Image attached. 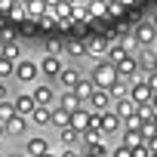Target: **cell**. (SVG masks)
<instances>
[{"label": "cell", "mask_w": 157, "mask_h": 157, "mask_svg": "<svg viewBox=\"0 0 157 157\" xmlns=\"http://www.w3.org/2000/svg\"><path fill=\"white\" fill-rule=\"evenodd\" d=\"M145 80H148V86H151V90H154V93H157V71H151V74H148V77H145Z\"/></svg>", "instance_id": "obj_36"}, {"label": "cell", "mask_w": 157, "mask_h": 157, "mask_svg": "<svg viewBox=\"0 0 157 157\" xmlns=\"http://www.w3.org/2000/svg\"><path fill=\"white\" fill-rule=\"evenodd\" d=\"M99 16H111L108 0H93V3H90V19H99Z\"/></svg>", "instance_id": "obj_23"}, {"label": "cell", "mask_w": 157, "mask_h": 157, "mask_svg": "<svg viewBox=\"0 0 157 157\" xmlns=\"http://www.w3.org/2000/svg\"><path fill=\"white\" fill-rule=\"evenodd\" d=\"M65 52H68V56H83V52H86V43L71 40V43H65Z\"/></svg>", "instance_id": "obj_31"}, {"label": "cell", "mask_w": 157, "mask_h": 157, "mask_svg": "<svg viewBox=\"0 0 157 157\" xmlns=\"http://www.w3.org/2000/svg\"><path fill=\"white\" fill-rule=\"evenodd\" d=\"M31 96H34V102H37V105H49V102H52V90H49L46 83H37Z\"/></svg>", "instance_id": "obj_21"}, {"label": "cell", "mask_w": 157, "mask_h": 157, "mask_svg": "<svg viewBox=\"0 0 157 157\" xmlns=\"http://www.w3.org/2000/svg\"><path fill=\"white\" fill-rule=\"evenodd\" d=\"M59 139H62V145H74V142H80V139H83V132H80V129H74V126L68 123V126L59 129Z\"/></svg>", "instance_id": "obj_16"}, {"label": "cell", "mask_w": 157, "mask_h": 157, "mask_svg": "<svg viewBox=\"0 0 157 157\" xmlns=\"http://www.w3.org/2000/svg\"><path fill=\"white\" fill-rule=\"evenodd\" d=\"M151 22H154V28H157V13H154V19H151Z\"/></svg>", "instance_id": "obj_45"}, {"label": "cell", "mask_w": 157, "mask_h": 157, "mask_svg": "<svg viewBox=\"0 0 157 157\" xmlns=\"http://www.w3.org/2000/svg\"><path fill=\"white\" fill-rule=\"evenodd\" d=\"M6 59H13V62H22V46H19L16 40H6Z\"/></svg>", "instance_id": "obj_29"}, {"label": "cell", "mask_w": 157, "mask_h": 157, "mask_svg": "<svg viewBox=\"0 0 157 157\" xmlns=\"http://www.w3.org/2000/svg\"><path fill=\"white\" fill-rule=\"evenodd\" d=\"M80 105H83V102L77 99L71 90H68V93H62V99H59V108H65V111H71V114H74L77 108H80Z\"/></svg>", "instance_id": "obj_20"}, {"label": "cell", "mask_w": 157, "mask_h": 157, "mask_svg": "<svg viewBox=\"0 0 157 157\" xmlns=\"http://www.w3.org/2000/svg\"><path fill=\"white\" fill-rule=\"evenodd\" d=\"M10 16H13V19H19V22H28V10H25V3H13Z\"/></svg>", "instance_id": "obj_32"}, {"label": "cell", "mask_w": 157, "mask_h": 157, "mask_svg": "<svg viewBox=\"0 0 157 157\" xmlns=\"http://www.w3.org/2000/svg\"><path fill=\"white\" fill-rule=\"evenodd\" d=\"M154 123H157V114H154Z\"/></svg>", "instance_id": "obj_49"}, {"label": "cell", "mask_w": 157, "mask_h": 157, "mask_svg": "<svg viewBox=\"0 0 157 157\" xmlns=\"http://www.w3.org/2000/svg\"><path fill=\"white\" fill-rule=\"evenodd\" d=\"M25 129H28V120H25V114H19V111H16V114L6 120V132H10V136H22Z\"/></svg>", "instance_id": "obj_12"}, {"label": "cell", "mask_w": 157, "mask_h": 157, "mask_svg": "<svg viewBox=\"0 0 157 157\" xmlns=\"http://www.w3.org/2000/svg\"><path fill=\"white\" fill-rule=\"evenodd\" d=\"M151 157H157V151H151Z\"/></svg>", "instance_id": "obj_46"}, {"label": "cell", "mask_w": 157, "mask_h": 157, "mask_svg": "<svg viewBox=\"0 0 157 157\" xmlns=\"http://www.w3.org/2000/svg\"><path fill=\"white\" fill-rule=\"evenodd\" d=\"M108 105H111V93L102 90V86H96L93 96H90V108L93 111H108Z\"/></svg>", "instance_id": "obj_9"}, {"label": "cell", "mask_w": 157, "mask_h": 157, "mask_svg": "<svg viewBox=\"0 0 157 157\" xmlns=\"http://www.w3.org/2000/svg\"><path fill=\"white\" fill-rule=\"evenodd\" d=\"M43 157H52V154H49V151H46V154H43Z\"/></svg>", "instance_id": "obj_47"}, {"label": "cell", "mask_w": 157, "mask_h": 157, "mask_svg": "<svg viewBox=\"0 0 157 157\" xmlns=\"http://www.w3.org/2000/svg\"><path fill=\"white\" fill-rule=\"evenodd\" d=\"M6 99V86H3V80H0V102Z\"/></svg>", "instance_id": "obj_40"}, {"label": "cell", "mask_w": 157, "mask_h": 157, "mask_svg": "<svg viewBox=\"0 0 157 157\" xmlns=\"http://www.w3.org/2000/svg\"><path fill=\"white\" fill-rule=\"evenodd\" d=\"M40 74H46V77H59L62 74V62H59V56H46L43 62H40Z\"/></svg>", "instance_id": "obj_11"}, {"label": "cell", "mask_w": 157, "mask_h": 157, "mask_svg": "<svg viewBox=\"0 0 157 157\" xmlns=\"http://www.w3.org/2000/svg\"><path fill=\"white\" fill-rule=\"evenodd\" d=\"M62 157H80V154H77L74 148H65V154H62Z\"/></svg>", "instance_id": "obj_39"}, {"label": "cell", "mask_w": 157, "mask_h": 157, "mask_svg": "<svg viewBox=\"0 0 157 157\" xmlns=\"http://www.w3.org/2000/svg\"><path fill=\"white\" fill-rule=\"evenodd\" d=\"M13 74H16V62L3 56L0 59V80H3V77H13Z\"/></svg>", "instance_id": "obj_28"}, {"label": "cell", "mask_w": 157, "mask_h": 157, "mask_svg": "<svg viewBox=\"0 0 157 157\" xmlns=\"http://www.w3.org/2000/svg\"><path fill=\"white\" fill-rule=\"evenodd\" d=\"M151 105H154V111H157V93H154V96H151Z\"/></svg>", "instance_id": "obj_42"}, {"label": "cell", "mask_w": 157, "mask_h": 157, "mask_svg": "<svg viewBox=\"0 0 157 157\" xmlns=\"http://www.w3.org/2000/svg\"><path fill=\"white\" fill-rule=\"evenodd\" d=\"M108 93H111V99H126V96H129V86H126V80H117Z\"/></svg>", "instance_id": "obj_27"}, {"label": "cell", "mask_w": 157, "mask_h": 157, "mask_svg": "<svg viewBox=\"0 0 157 157\" xmlns=\"http://www.w3.org/2000/svg\"><path fill=\"white\" fill-rule=\"evenodd\" d=\"M102 139H105V132H102V129H83V142H86V145L102 142Z\"/></svg>", "instance_id": "obj_33"}, {"label": "cell", "mask_w": 157, "mask_h": 157, "mask_svg": "<svg viewBox=\"0 0 157 157\" xmlns=\"http://www.w3.org/2000/svg\"><path fill=\"white\" fill-rule=\"evenodd\" d=\"M151 96H154V90L148 86V80H132V86H129V99H132L136 105L151 102Z\"/></svg>", "instance_id": "obj_4"}, {"label": "cell", "mask_w": 157, "mask_h": 157, "mask_svg": "<svg viewBox=\"0 0 157 157\" xmlns=\"http://www.w3.org/2000/svg\"><path fill=\"white\" fill-rule=\"evenodd\" d=\"M108 49H111V40H108V37H96V40H86V52H90V56H96L99 62L108 56Z\"/></svg>", "instance_id": "obj_8"}, {"label": "cell", "mask_w": 157, "mask_h": 157, "mask_svg": "<svg viewBox=\"0 0 157 157\" xmlns=\"http://www.w3.org/2000/svg\"><path fill=\"white\" fill-rule=\"evenodd\" d=\"M129 3H136V0H120V6H129Z\"/></svg>", "instance_id": "obj_43"}, {"label": "cell", "mask_w": 157, "mask_h": 157, "mask_svg": "<svg viewBox=\"0 0 157 157\" xmlns=\"http://www.w3.org/2000/svg\"><path fill=\"white\" fill-rule=\"evenodd\" d=\"M37 74H40V65H37V62H25V59H22V62H16V77H19V80L31 83Z\"/></svg>", "instance_id": "obj_5"}, {"label": "cell", "mask_w": 157, "mask_h": 157, "mask_svg": "<svg viewBox=\"0 0 157 157\" xmlns=\"http://www.w3.org/2000/svg\"><path fill=\"white\" fill-rule=\"evenodd\" d=\"M34 108H37V102H34V96H16V111L19 114H34Z\"/></svg>", "instance_id": "obj_18"}, {"label": "cell", "mask_w": 157, "mask_h": 157, "mask_svg": "<svg viewBox=\"0 0 157 157\" xmlns=\"http://www.w3.org/2000/svg\"><path fill=\"white\" fill-rule=\"evenodd\" d=\"M3 132H6V123H3V120H0V136H3Z\"/></svg>", "instance_id": "obj_44"}, {"label": "cell", "mask_w": 157, "mask_h": 157, "mask_svg": "<svg viewBox=\"0 0 157 157\" xmlns=\"http://www.w3.org/2000/svg\"><path fill=\"white\" fill-rule=\"evenodd\" d=\"M139 129H142V136H145V139H151V136H157V123H154V120H145V123H142Z\"/></svg>", "instance_id": "obj_34"}, {"label": "cell", "mask_w": 157, "mask_h": 157, "mask_svg": "<svg viewBox=\"0 0 157 157\" xmlns=\"http://www.w3.org/2000/svg\"><path fill=\"white\" fill-rule=\"evenodd\" d=\"M117 74H120V80H136V74H139V62H136L132 56L120 59V62H117Z\"/></svg>", "instance_id": "obj_6"}, {"label": "cell", "mask_w": 157, "mask_h": 157, "mask_svg": "<svg viewBox=\"0 0 157 157\" xmlns=\"http://www.w3.org/2000/svg\"><path fill=\"white\" fill-rule=\"evenodd\" d=\"M13 157H25V154H13Z\"/></svg>", "instance_id": "obj_48"}, {"label": "cell", "mask_w": 157, "mask_h": 157, "mask_svg": "<svg viewBox=\"0 0 157 157\" xmlns=\"http://www.w3.org/2000/svg\"><path fill=\"white\" fill-rule=\"evenodd\" d=\"M93 90H96V83H93V77H80V80H77V86H74V96L80 99V102H90Z\"/></svg>", "instance_id": "obj_10"}, {"label": "cell", "mask_w": 157, "mask_h": 157, "mask_svg": "<svg viewBox=\"0 0 157 157\" xmlns=\"http://www.w3.org/2000/svg\"><path fill=\"white\" fill-rule=\"evenodd\" d=\"M3 56H6V43H3V40H0V59H3Z\"/></svg>", "instance_id": "obj_41"}, {"label": "cell", "mask_w": 157, "mask_h": 157, "mask_svg": "<svg viewBox=\"0 0 157 157\" xmlns=\"http://www.w3.org/2000/svg\"><path fill=\"white\" fill-rule=\"evenodd\" d=\"M126 56H129V46H126V43H111V49H108V56H105V59H108L111 65H117V62H120V59H126Z\"/></svg>", "instance_id": "obj_17"}, {"label": "cell", "mask_w": 157, "mask_h": 157, "mask_svg": "<svg viewBox=\"0 0 157 157\" xmlns=\"http://www.w3.org/2000/svg\"><path fill=\"white\" fill-rule=\"evenodd\" d=\"M83 154H90V157H111L105 142H93V145H86V151H83Z\"/></svg>", "instance_id": "obj_25"}, {"label": "cell", "mask_w": 157, "mask_h": 157, "mask_svg": "<svg viewBox=\"0 0 157 157\" xmlns=\"http://www.w3.org/2000/svg\"><path fill=\"white\" fill-rule=\"evenodd\" d=\"M80 77H83V74L77 71V68H62V74L56 77V80L62 83V90H65V93H68V90L74 93V86H77V80H80Z\"/></svg>", "instance_id": "obj_7"}, {"label": "cell", "mask_w": 157, "mask_h": 157, "mask_svg": "<svg viewBox=\"0 0 157 157\" xmlns=\"http://www.w3.org/2000/svg\"><path fill=\"white\" fill-rule=\"evenodd\" d=\"M120 126H123V117H120L117 111H102V117H99V129H102L105 136L117 132Z\"/></svg>", "instance_id": "obj_3"}, {"label": "cell", "mask_w": 157, "mask_h": 157, "mask_svg": "<svg viewBox=\"0 0 157 157\" xmlns=\"http://www.w3.org/2000/svg\"><path fill=\"white\" fill-rule=\"evenodd\" d=\"M90 77H93V83H96V86H102V90H111V86L120 80V74H117V65H111L108 59H102V62L93 68V74H90Z\"/></svg>", "instance_id": "obj_1"}, {"label": "cell", "mask_w": 157, "mask_h": 157, "mask_svg": "<svg viewBox=\"0 0 157 157\" xmlns=\"http://www.w3.org/2000/svg\"><path fill=\"white\" fill-rule=\"evenodd\" d=\"M111 157H132V148L120 145V148H114V154H111Z\"/></svg>", "instance_id": "obj_35"}, {"label": "cell", "mask_w": 157, "mask_h": 157, "mask_svg": "<svg viewBox=\"0 0 157 157\" xmlns=\"http://www.w3.org/2000/svg\"><path fill=\"white\" fill-rule=\"evenodd\" d=\"M46 49L56 56V52H62V43H59V40H49V43H46Z\"/></svg>", "instance_id": "obj_37"}, {"label": "cell", "mask_w": 157, "mask_h": 157, "mask_svg": "<svg viewBox=\"0 0 157 157\" xmlns=\"http://www.w3.org/2000/svg\"><path fill=\"white\" fill-rule=\"evenodd\" d=\"M49 151V145L37 136V139H28V145H25V157H43Z\"/></svg>", "instance_id": "obj_13"}, {"label": "cell", "mask_w": 157, "mask_h": 157, "mask_svg": "<svg viewBox=\"0 0 157 157\" xmlns=\"http://www.w3.org/2000/svg\"><path fill=\"white\" fill-rule=\"evenodd\" d=\"M145 145H148V151H157V136H151V139H145Z\"/></svg>", "instance_id": "obj_38"}, {"label": "cell", "mask_w": 157, "mask_h": 157, "mask_svg": "<svg viewBox=\"0 0 157 157\" xmlns=\"http://www.w3.org/2000/svg\"><path fill=\"white\" fill-rule=\"evenodd\" d=\"M136 114H139V120L145 123V120H154V114H157V111H154V105H151V102H142V105L136 108Z\"/></svg>", "instance_id": "obj_26"}, {"label": "cell", "mask_w": 157, "mask_h": 157, "mask_svg": "<svg viewBox=\"0 0 157 157\" xmlns=\"http://www.w3.org/2000/svg\"><path fill=\"white\" fill-rule=\"evenodd\" d=\"M31 120L40 123V126H49V120H52V108H49V105H37L34 114H31Z\"/></svg>", "instance_id": "obj_19"}, {"label": "cell", "mask_w": 157, "mask_h": 157, "mask_svg": "<svg viewBox=\"0 0 157 157\" xmlns=\"http://www.w3.org/2000/svg\"><path fill=\"white\" fill-rule=\"evenodd\" d=\"M136 108H139V105H136V102H132L129 96H126V99H117V102H114V111H117V114H120L123 120H126V117H132V114H136Z\"/></svg>", "instance_id": "obj_14"}, {"label": "cell", "mask_w": 157, "mask_h": 157, "mask_svg": "<svg viewBox=\"0 0 157 157\" xmlns=\"http://www.w3.org/2000/svg\"><path fill=\"white\" fill-rule=\"evenodd\" d=\"M132 37H136L139 46H154V43H157V28H154V22H142V25H136Z\"/></svg>", "instance_id": "obj_2"}, {"label": "cell", "mask_w": 157, "mask_h": 157, "mask_svg": "<svg viewBox=\"0 0 157 157\" xmlns=\"http://www.w3.org/2000/svg\"><path fill=\"white\" fill-rule=\"evenodd\" d=\"M68 123H71V111H65V108H56V111H52V120H49V126H59V129H62V126H68Z\"/></svg>", "instance_id": "obj_22"}, {"label": "cell", "mask_w": 157, "mask_h": 157, "mask_svg": "<svg viewBox=\"0 0 157 157\" xmlns=\"http://www.w3.org/2000/svg\"><path fill=\"white\" fill-rule=\"evenodd\" d=\"M139 68H145L148 74L157 71V52H142V56H139Z\"/></svg>", "instance_id": "obj_24"}, {"label": "cell", "mask_w": 157, "mask_h": 157, "mask_svg": "<svg viewBox=\"0 0 157 157\" xmlns=\"http://www.w3.org/2000/svg\"><path fill=\"white\" fill-rule=\"evenodd\" d=\"M13 114H16V102H6V99H3V102H0V120L6 123Z\"/></svg>", "instance_id": "obj_30"}, {"label": "cell", "mask_w": 157, "mask_h": 157, "mask_svg": "<svg viewBox=\"0 0 157 157\" xmlns=\"http://www.w3.org/2000/svg\"><path fill=\"white\" fill-rule=\"evenodd\" d=\"M123 145L126 148H142L145 145V136H142V129H123Z\"/></svg>", "instance_id": "obj_15"}]
</instances>
